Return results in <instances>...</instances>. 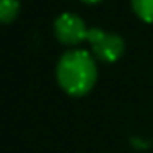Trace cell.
<instances>
[{
	"instance_id": "obj_1",
	"label": "cell",
	"mask_w": 153,
	"mask_h": 153,
	"mask_svg": "<svg viewBox=\"0 0 153 153\" xmlns=\"http://www.w3.org/2000/svg\"><path fill=\"white\" fill-rule=\"evenodd\" d=\"M59 87L70 96H85L92 90L97 79V67L90 52L68 51L65 52L56 67Z\"/></svg>"
},
{
	"instance_id": "obj_2",
	"label": "cell",
	"mask_w": 153,
	"mask_h": 153,
	"mask_svg": "<svg viewBox=\"0 0 153 153\" xmlns=\"http://www.w3.org/2000/svg\"><path fill=\"white\" fill-rule=\"evenodd\" d=\"M87 42L92 45L94 56L105 63H112L117 61L123 52H124V40L119 34L114 33H106L103 29L97 27H90L88 29V36Z\"/></svg>"
},
{
	"instance_id": "obj_3",
	"label": "cell",
	"mask_w": 153,
	"mask_h": 153,
	"mask_svg": "<svg viewBox=\"0 0 153 153\" xmlns=\"http://www.w3.org/2000/svg\"><path fill=\"white\" fill-rule=\"evenodd\" d=\"M54 33L56 38L65 45H76L87 40L88 27L87 24L74 13H63L54 22Z\"/></svg>"
},
{
	"instance_id": "obj_4",
	"label": "cell",
	"mask_w": 153,
	"mask_h": 153,
	"mask_svg": "<svg viewBox=\"0 0 153 153\" xmlns=\"http://www.w3.org/2000/svg\"><path fill=\"white\" fill-rule=\"evenodd\" d=\"M131 7L140 20L153 24V0H131Z\"/></svg>"
},
{
	"instance_id": "obj_5",
	"label": "cell",
	"mask_w": 153,
	"mask_h": 153,
	"mask_svg": "<svg viewBox=\"0 0 153 153\" xmlns=\"http://www.w3.org/2000/svg\"><path fill=\"white\" fill-rule=\"evenodd\" d=\"M20 11L18 0H0V20L4 24H9Z\"/></svg>"
},
{
	"instance_id": "obj_6",
	"label": "cell",
	"mask_w": 153,
	"mask_h": 153,
	"mask_svg": "<svg viewBox=\"0 0 153 153\" xmlns=\"http://www.w3.org/2000/svg\"><path fill=\"white\" fill-rule=\"evenodd\" d=\"M83 2H88V4H96V2H101V0H83Z\"/></svg>"
}]
</instances>
